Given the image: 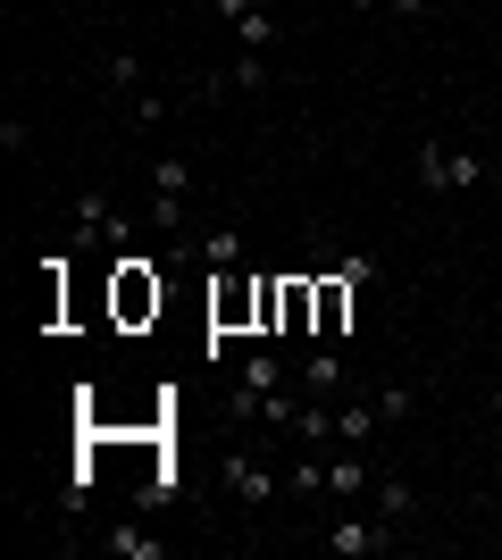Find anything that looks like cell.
<instances>
[{"instance_id": "25", "label": "cell", "mask_w": 502, "mask_h": 560, "mask_svg": "<svg viewBox=\"0 0 502 560\" xmlns=\"http://www.w3.org/2000/svg\"><path fill=\"white\" fill-rule=\"evenodd\" d=\"M352 9H385V0H352Z\"/></svg>"}, {"instance_id": "6", "label": "cell", "mask_w": 502, "mask_h": 560, "mask_svg": "<svg viewBox=\"0 0 502 560\" xmlns=\"http://www.w3.org/2000/svg\"><path fill=\"white\" fill-rule=\"evenodd\" d=\"M293 385H302L311 401H335V394H343V351H335V343H318L311 360L293 369Z\"/></svg>"}, {"instance_id": "16", "label": "cell", "mask_w": 502, "mask_h": 560, "mask_svg": "<svg viewBox=\"0 0 502 560\" xmlns=\"http://www.w3.org/2000/svg\"><path fill=\"white\" fill-rule=\"evenodd\" d=\"M235 43H243V50H268V43H277V9H252V18H235Z\"/></svg>"}, {"instance_id": "24", "label": "cell", "mask_w": 502, "mask_h": 560, "mask_svg": "<svg viewBox=\"0 0 502 560\" xmlns=\"http://www.w3.org/2000/svg\"><path fill=\"white\" fill-rule=\"evenodd\" d=\"M486 401H494V419H502V385H494V394H486Z\"/></svg>"}, {"instance_id": "2", "label": "cell", "mask_w": 502, "mask_h": 560, "mask_svg": "<svg viewBox=\"0 0 502 560\" xmlns=\"http://www.w3.org/2000/svg\"><path fill=\"white\" fill-rule=\"evenodd\" d=\"M385 544H394V527H385V518H360V511H343V518L327 527V552H335V560H377Z\"/></svg>"}, {"instance_id": "20", "label": "cell", "mask_w": 502, "mask_h": 560, "mask_svg": "<svg viewBox=\"0 0 502 560\" xmlns=\"http://www.w3.org/2000/svg\"><path fill=\"white\" fill-rule=\"evenodd\" d=\"M201 259H210V268H235V259H243V234H235V226L201 234Z\"/></svg>"}, {"instance_id": "27", "label": "cell", "mask_w": 502, "mask_h": 560, "mask_svg": "<svg viewBox=\"0 0 502 560\" xmlns=\"http://www.w3.org/2000/svg\"><path fill=\"white\" fill-rule=\"evenodd\" d=\"M494 192H502V176H494Z\"/></svg>"}, {"instance_id": "7", "label": "cell", "mask_w": 502, "mask_h": 560, "mask_svg": "<svg viewBox=\"0 0 502 560\" xmlns=\"http://www.w3.org/2000/svg\"><path fill=\"white\" fill-rule=\"evenodd\" d=\"M369 486H377V460L343 444V460H327V493H335V502H360Z\"/></svg>"}, {"instance_id": "5", "label": "cell", "mask_w": 502, "mask_h": 560, "mask_svg": "<svg viewBox=\"0 0 502 560\" xmlns=\"http://www.w3.org/2000/svg\"><path fill=\"white\" fill-rule=\"evenodd\" d=\"M243 318H260V284L226 277V284H218V293H210V327H218V335H235Z\"/></svg>"}, {"instance_id": "8", "label": "cell", "mask_w": 502, "mask_h": 560, "mask_svg": "<svg viewBox=\"0 0 502 560\" xmlns=\"http://www.w3.org/2000/svg\"><path fill=\"white\" fill-rule=\"evenodd\" d=\"M311 284H318V327H311V335H327V343H335V335H343V318H352V277L335 268V277H311Z\"/></svg>"}, {"instance_id": "3", "label": "cell", "mask_w": 502, "mask_h": 560, "mask_svg": "<svg viewBox=\"0 0 502 560\" xmlns=\"http://www.w3.org/2000/svg\"><path fill=\"white\" fill-rule=\"evenodd\" d=\"M268 84V50H235L226 68L201 75V101H226V93H260Z\"/></svg>"}, {"instance_id": "12", "label": "cell", "mask_w": 502, "mask_h": 560, "mask_svg": "<svg viewBox=\"0 0 502 560\" xmlns=\"http://www.w3.org/2000/svg\"><path fill=\"white\" fill-rule=\"evenodd\" d=\"M419 185L453 192V142H444V135H419Z\"/></svg>"}, {"instance_id": "26", "label": "cell", "mask_w": 502, "mask_h": 560, "mask_svg": "<svg viewBox=\"0 0 502 560\" xmlns=\"http://www.w3.org/2000/svg\"><path fill=\"white\" fill-rule=\"evenodd\" d=\"M494 351H502V335H494Z\"/></svg>"}, {"instance_id": "9", "label": "cell", "mask_w": 502, "mask_h": 560, "mask_svg": "<svg viewBox=\"0 0 502 560\" xmlns=\"http://www.w3.org/2000/svg\"><path fill=\"white\" fill-rule=\"evenodd\" d=\"M369 493H377V518L402 536V518L419 511V486H410V477H394V468H377V486H369Z\"/></svg>"}, {"instance_id": "14", "label": "cell", "mask_w": 502, "mask_h": 560, "mask_svg": "<svg viewBox=\"0 0 502 560\" xmlns=\"http://www.w3.org/2000/svg\"><path fill=\"white\" fill-rule=\"evenodd\" d=\"M235 385H252V394H285V360H277V351H252V360H243V376H235Z\"/></svg>"}, {"instance_id": "19", "label": "cell", "mask_w": 502, "mask_h": 560, "mask_svg": "<svg viewBox=\"0 0 502 560\" xmlns=\"http://www.w3.org/2000/svg\"><path fill=\"white\" fill-rule=\"evenodd\" d=\"M109 552H118V560H160V536H143V527H109Z\"/></svg>"}, {"instance_id": "23", "label": "cell", "mask_w": 502, "mask_h": 560, "mask_svg": "<svg viewBox=\"0 0 502 560\" xmlns=\"http://www.w3.org/2000/svg\"><path fill=\"white\" fill-rule=\"evenodd\" d=\"M385 9H394V18H428L435 0H385Z\"/></svg>"}, {"instance_id": "22", "label": "cell", "mask_w": 502, "mask_h": 560, "mask_svg": "<svg viewBox=\"0 0 502 560\" xmlns=\"http://www.w3.org/2000/svg\"><path fill=\"white\" fill-rule=\"evenodd\" d=\"M25 142H34V135H25V117H0V151H9V160H25Z\"/></svg>"}, {"instance_id": "13", "label": "cell", "mask_w": 502, "mask_h": 560, "mask_svg": "<svg viewBox=\"0 0 502 560\" xmlns=\"http://www.w3.org/2000/svg\"><path fill=\"white\" fill-rule=\"evenodd\" d=\"M151 201H192V160H151Z\"/></svg>"}, {"instance_id": "1", "label": "cell", "mask_w": 502, "mask_h": 560, "mask_svg": "<svg viewBox=\"0 0 502 560\" xmlns=\"http://www.w3.org/2000/svg\"><path fill=\"white\" fill-rule=\"evenodd\" d=\"M218 477H226V493H235L243 511H268V502H277V468H268L260 452H226Z\"/></svg>"}, {"instance_id": "10", "label": "cell", "mask_w": 502, "mask_h": 560, "mask_svg": "<svg viewBox=\"0 0 502 560\" xmlns=\"http://www.w3.org/2000/svg\"><path fill=\"white\" fill-rule=\"evenodd\" d=\"M75 234H101V243H126V234H135V218H126V210H109L101 192H84V201H75Z\"/></svg>"}, {"instance_id": "11", "label": "cell", "mask_w": 502, "mask_h": 560, "mask_svg": "<svg viewBox=\"0 0 502 560\" xmlns=\"http://www.w3.org/2000/svg\"><path fill=\"white\" fill-rule=\"evenodd\" d=\"M377 401H343V410H335V444H352V452H369L377 444Z\"/></svg>"}, {"instance_id": "17", "label": "cell", "mask_w": 502, "mask_h": 560, "mask_svg": "<svg viewBox=\"0 0 502 560\" xmlns=\"http://www.w3.org/2000/svg\"><path fill=\"white\" fill-rule=\"evenodd\" d=\"M369 401H377V419H385V427H402L410 410H419V394H410V385H377Z\"/></svg>"}, {"instance_id": "21", "label": "cell", "mask_w": 502, "mask_h": 560, "mask_svg": "<svg viewBox=\"0 0 502 560\" xmlns=\"http://www.w3.org/2000/svg\"><path fill=\"white\" fill-rule=\"evenodd\" d=\"M126 109H135V126H167V101H160V93H135Z\"/></svg>"}, {"instance_id": "4", "label": "cell", "mask_w": 502, "mask_h": 560, "mask_svg": "<svg viewBox=\"0 0 502 560\" xmlns=\"http://www.w3.org/2000/svg\"><path fill=\"white\" fill-rule=\"evenodd\" d=\"M118 318H160V277H151L143 259H118Z\"/></svg>"}, {"instance_id": "15", "label": "cell", "mask_w": 502, "mask_h": 560, "mask_svg": "<svg viewBox=\"0 0 502 560\" xmlns=\"http://www.w3.org/2000/svg\"><path fill=\"white\" fill-rule=\"evenodd\" d=\"M101 75H109V93H143V59H135V50H109V59H101Z\"/></svg>"}, {"instance_id": "18", "label": "cell", "mask_w": 502, "mask_h": 560, "mask_svg": "<svg viewBox=\"0 0 502 560\" xmlns=\"http://www.w3.org/2000/svg\"><path fill=\"white\" fill-rule=\"evenodd\" d=\"M285 493H327V460H318V452H302V460L285 468Z\"/></svg>"}]
</instances>
